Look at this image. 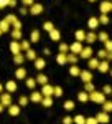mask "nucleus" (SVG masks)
Returning <instances> with one entry per match:
<instances>
[{
  "mask_svg": "<svg viewBox=\"0 0 112 124\" xmlns=\"http://www.w3.org/2000/svg\"><path fill=\"white\" fill-rule=\"evenodd\" d=\"M15 78H17V79H25V78H27V70H25L23 66L17 68V71H15Z\"/></svg>",
  "mask_w": 112,
  "mask_h": 124,
  "instance_id": "4468645a",
  "label": "nucleus"
},
{
  "mask_svg": "<svg viewBox=\"0 0 112 124\" xmlns=\"http://www.w3.org/2000/svg\"><path fill=\"white\" fill-rule=\"evenodd\" d=\"M74 37H76V41H86V31L84 30H77L74 33Z\"/></svg>",
  "mask_w": 112,
  "mask_h": 124,
  "instance_id": "b1692460",
  "label": "nucleus"
},
{
  "mask_svg": "<svg viewBox=\"0 0 112 124\" xmlns=\"http://www.w3.org/2000/svg\"><path fill=\"white\" fill-rule=\"evenodd\" d=\"M99 58H89V61H87V66H89V70H97V66H99Z\"/></svg>",
  "mask_w": 112,
  "mask_h": 124,
  "instance_id": "2eb2a0df",
  "label": "nucleus"
},
{
  "mask_svg": "<svg viewBox=\"0 0 112 124\" xmlns=\"http://www.w3.org/2000/svg\"><path fill=\"white\" fill-rule=\"evenodd\" d=\"M102 111L111 113V111H112V101H104V103H102Z\"/></svg>",
  "mask_w": 112,
  "mask_h": 124,
  "instance_id": "72a5a7b5",
  "label": "nucleus"
},
{
  "mask_svg": "<svg viewBox=\"0 0 112 124\" xmlns=\"http://www.w3.org/2000/svg\"><path fill=\"white\" fill-rule=\"evenodd\" d=\"M18 104L20 106H27L28 104V98H27V96H21V98L18 99Z\"/></svg>",
  "mask_w": 112,
  "mask_h": 124,
  "instance_id": "de8ad7c7",
  "label": "nucleus"
},
{
  "mask_svg": "<svg viewBox=\"0 0 112 124\" xmlns=\"http://www.w3.org/2000/svg\"><path fill=\"white\" fill-rule=\"evenodd\" d=\"M41 99H43L41 91H33V93L30 94V101H31V103H41Z\"/></svg>",
  "mask_w": 112,
  "mask_h": 124,
  "instance_id": "9b49d317",
  "label": "nucleus"
},
{
  "mask_svg": "<svg viewBox=\"0 0 112 124\" xmlns=\"http://www.w3.org/2000/svg\"><path fill=\"white\" fill-rule=\"evenodd\" d=\"M99 10H101V13H109V12H112V2L111 0H102L101 5H99Z\"/></svg>",
  "mask_w": 112,
  "mask_h": 124,
  "instance_id": "f03ea898",
  "label": "nucleus"
},
{
  "mask_svg": "<svg viewBox=\"0 0 112 124\" xmlns=\"http://www.w3.org/2000/svg\"><path fill=\"white\" fill-rule=\"evenodd\" d=\"M97 70H99L101 73H107V71H109V61H107V60H101Z\"/></svg>",
  "mask_w": 112,
  "mask_h": 124,
  "instance_id": "ddd939ff",
  "label": "nucleus"
},
{
  "mask_svg": "<svg viewBox=\"0 0 112 124\" xmlns=\"http://www.w3.org/2000/svg\"><path fill=\"white\" fill-rule=\"evenodd\" d=\"M73 123L74 124H86V117L83 114H77L76 117H73Z\"/></svg>",
  "mask_w": 112,
  "mask_h": 124,
  "instance_id": "473e14b6",
  "label": "nucleus"
},
{
  "mask_svg": "<svg viewBox=\"0 0 112 124\" xmlns=\"http://www.w3.org/2000/svg\"><path fill=\"white\" fill-rule=\"evenodd\" d=\"M59 53H69V45L68 43H59Z\"/></svg>",
  "mask_w": 112,
  "mask_h": 124,
  "instance_id": "a19ab883",
  "label": "nucleus"
},
{
  "mask_svg": "<svg viewBox=\"0 0 112 124\" xmlns=\"http://www.w3.org/2000/svg\"><path fill=\"white\" fill-rule=\"evenodd\" d=\"M96 40H97V37H96V33H94L92 30H91L89 33H86V41H87L89 45H91V43H94Z\"/></svg>",
  "mask_w": 112,
  "mask_h": 124,
  "instance_id": "cd10ccee",
  "label": "nucleus"
},
{
  "mask_svg": "<svg viewBox=\"0 0 112 124\" xmlns=\"http://www.w3.org/2000/svg\"><path fill=\"white\" fill-rule=\"evenodd\" d=\"M10 27H12V25H10V23H8V22H7L5 18H3V20H0V30H2V33L8 31V30H10Z\"/></svg>",
  "mask_w": 112,
  "mask_h": 124,
  "instance_id": "a878e982",
  "label": "nucleus"
},
{
  "mask_svg": "<svg viewBox=\"0 0 112 124\" xmlns=\"http://www.w3.org/2000/svg\"><path fill=\"white\" fill-rule=\"evenodd\" d=\"M3 93V86H2V83H0V94Z\"/></svg>",
  "mask_w": 112,
  "mask_h": 124,
  "instance_id": "bf43d9fd",
  "label": "nucleus"
},
{
  "mask_svg": "<svg viewBox=\"0 0 112 124\" xmlns=\"http://www.w3.org/2000/svg\"><path fill=\"white\" fill-rule=\"evenodd\" d=\"M10 51H12L13 55H18V53H21V46H20V43L17 41V40H13V41L10 43Z\"/></svg>",
  "mask_w": 112,
  "mask_h": 124,
  "instance_id": "9d476101",
  "label": "nucleus"
},
{
  "mask_svg": "<svg viewBox=\"0 0 112 124\" xmlns=\"http://www.w3.org/2000/svg\"><path fill=\"white\" fill-rule=\"evenodd\" d=\"M21 3H23V7H31L35 3V0H21Z\"/></svg>",
  "mask_w": 112,
  "mask_h": 124,
  "instance_id": "603ef678",
  "label": "nucleus"
},
{
  "mask_svg": "<svg viewBox=\"0 0 112 124\" xmlns=\"http://www.w3.org/2000/svg\"><path fill=\"white\" fill-rule=\"evenodd\" d=\"M63 108H64L66 111H73V109H74V103L68 99V101H64V104H63Z\"/></svg>",
  "mask_w": 112,
  "mask_h": 124,
  "instance_id": "58836bf2",
  "label": "nucleus"
},
{
  "mask_svg": "<svg viewBox=\"0 0 112 124\" xmlns=\"http://www.w3.org/2000/svg\"><path fill=\"white\" fill-rule=\"evenodd\" d=\"M107 61H112V51H107V58H105Z\"/></svg>",
  "mask_w": 112,
  "mask_h": 124,
  "instance_id": "4d7b16f0",
  "label": "nucleus"
},
{
  "mask_svg": "<svg viewBox=\"0 0 112 124\" xmlns=\"http://www.w3.org/2000/svg\"><path fill=\"white\" fill-rule=\"evenodd\" d=\"M89 101H92L96 104H102L104 101H105V94L101 93V91H96L94 89L92 93H89Z\"/></svg>",
  "mask_w": 112,
  "mask_h": 124,
  "instance_id": "f257e3e1",
  "label": "nucleus"
},
{
  "mask_svg": "<svg viewBox=\"0 0 112 124\" xmlns=\"http://www.w3.org/2000/svg\"><path fill=\"white\" fill-rule=\"evenodd\" d=\"M101 23H99V18H96V17H91V18L87 20V27H89V30H96L97 27H99Z\"/></svg>",
  "mask_w": 112,
  "mask_h": 124,
  "instance_id": "f8f14e48",
  "label": "nucleus"
},
{
  "mask_svg": "<svg viewBox=\"0 0 112 124\" xmlns=\"http://www.w3.org/2000/svg\"><path fill=\"white\" fill-rule=\"evenodd\" d=\"M104 45H105V51H112V40L104 41Z\"/></svg>",
  "mask_w": 112,
  "mask_h": 124,
  "instance_id": "09e8293b",
  "label": "nucleus"
},
{
  "mask_svg": "<svg viewBox=\"0 0 112 124\" xmlns=\"http://www.w3.org/2000/svg\"><path fill=\"white\" fill-rule=\"evenodd\" d=\"M63 124H73V117L71 116H64L63 117Z\"/></svg>",
  "mask_w": 112,
  "mask_h": 124,
  "instance_id": "3c124183",
  "label": "nucleus"
},
{
  "mask_svg": "<svg viewBox=\"0 0 112 124\" xmlns=\"http://www.w3.org/2000/svg\"><path fill=\"white\" fill-rule=\"evenodd\" d=\"M17 5V0H10L8 2V7H15Z\"/></svg>",
  "mask_w": 112,
  "mask_h": 124,
  "instance_id": "13d9d810",
  "label": "nucleus"
},
{
  "mask_svg": "<svg viewBox=\"0 0 112 124\" xmlns=\"http://www.w3.org/2000/svg\"><path fill=\"white\" fill-rule=\"evenodd\" d=\"M36 83H38V85H41V86L46 85V83H48V76H45L43 73H41V75H38V76H36Z\"/></svg>",
  "mask_w": 112,
  "mask_h": 124,
  "instance_id": "2f4dec72",
  "label": "nucleus"
},
{
  "mask_svg": "<svg viewBox=\"0 0 112 124\" xmlns=\"http://www.w3.org/2000/svg\"><path fill=\"white\" fill-rule=\"evenodd\" d=\"M83 51V41H74L71 46H69V53H74L79 56V53Z\"/></svg>",
  "mask_w": 112,
  "mask_h": 124,
  "instance_id": "7ed1b4c3",
  "label": "nucleus"
},
{
  "mask_svg": "<svg viewBox=\"0 0 112 124\" xmlns=\"http://www.w3.org/2000/svg\"><path fill=\"white\" fill-rule=\"evenodd\" d=\"M102 93H104V94H112V86L105 85V86L102 88Z\"/></svg>",
  "mask_w": 112,
  "mask_h": 124,
  "instance_id": "49530a36",
  "label": "nucleus"
},
{
  "mask_svg": "<svg viewBox=\"0 0 112 124\" xmlns=\"http://www.w3.org/2000/svg\"><path fill=\"white\" fill-rule=\"evenodd\" d=\"M30 41H31V43H38V41H40V30H33V31H31Z\"/></svg>",
  "mask_w": 112,
  "mask_h": 124,
  "instance_id": "5701e85b",
  "label": "nucleus"
},
{
  "mask_svg": "<svg viewBox=\"0 0 112 124\" xmlns=\"http://www.w3.org/2000/svg\"><path fill=\"white\" fill-rule=\"evenodd\" d=\"M5 89H7V93H15V91H17V83H15L13 79H10L8 83L5 85Z\"/></svg>",
  "mask_w": 112,
  "mask_h": 124,
  "instance_id": "a211bd4d",
  "label": "nucleus"
},
{
  "mask_svg": "<svg viewBox=\"0 0 112 124\" xmlns=\"http://www.w3.org/2000/svg\"><path fill=\"white\" fill-rule=\"evenodd\" d=\"M92 48L91 46H86V48H83V51L79 53V56L83 58V60H89V58H92Z\"/></svg>",
  "mask_w": 112,
  "mask_h": 124,
  "instance_id": "6e6552de",
  "label": "nucleus"
},
{
  "mask_svg": "<svg viewBox=\"0 0 112 124\" xmlns=\"http://www.w3.org/2000/svg\"><path fill=\"white\" fill-rule=\"evenodd\" d=\"M45 66H46V61H45L43 58H36V60H35V68H36V70H43Z\"/></svg>",
  "mask_w": 112,
  "mask_h": 124,
  "instance_id": "bb28decb",
  "label": "nucleus"
},
{
  "mask_svg": "<svg viewBox=\"0 0 112 124\" xmlns=\"http://www.w3.org/2000/svg\"><path fill=\"white\" fill-rule=\"evenodd\" d=\"M53 89H55V86H51V85H43L41 86V94L43 96H53Z\"/></svg>",
  "mask_w": 112,
  "mask_h": 124,
  "instance_id": "1a4fd4ad",
  "label": "nucleus"
},
{
  "mask_svg": "<svg viewBox=\"0 0 112 124\" xmlns=\"http://www.w3.org/2000/svg\"><path fill=\"white\" fill-rule=\"evenodd\" d=\"M89 2H96V0H89Z\"/></svg>",
  "mask_w": 112,
  "mask_h": 124,
  "instance_id": "680f3d73",
  "label": "nucleus"
},
{
  "mask_svg": "<svg viewBox=\"0 0 112 124\" xmlns=\"http://www.w3.org/2000/svg\"><path fill=\"white\" fill-rule=\"evenodd\" d=\"M97 58H99V60H105V58H107V51H105V50H99V51H97Z\"/></svg>",
  "mask_w": 112,
  "mask_h": 124,
  "instance_id": "c03bdc74",
  "label": "nucleus"
},
{
  "mask_svg": "<svg viewBox=\"0 0 112 124\" xmlns=\"http://www.w3.org/2000/svg\"><path fill=\"white\" fill-rule=\"evenodd\" d=\"M111 2H112V0H111Z\"/></svg>",
  "mask_w": 112,
  "mask_h": 124,
  "instance_id": "69168bd1",
  "label": "nucleus"
},
{
  "mask_svg": "<svg viewBox=\"0 0 112 124\" xmlns=\"http://www.w3.org/2000/svg\"><path fill=\"white\" fill-rule=\"evenodd\" d=\"M56 61H58V65H66L68 63V53H58Z\"/></svg>",
  "mask_w": 112,
  "mask_h": 124,
  "instance_id": "f3484780",
  "label": "nucleus"
},
{
  "mask_svg": "<svg viewBox=\"0 0 112 124\" xmlns=\"http://www.w3.org/2000/svg\"><path fill=\"white\" fill-rule=\"evenodd\" d=\"M69 75H71V76H79V75H81V68L73 65V66L69 68Z\"/></svg>",
  "mask_w": 112,
  "mask_h": 124,
  "instance_id": "c756f323",
  "label": "nucleus"
},
{
  "mask_svg": "<svg viewBox=\"0 0 112 124\" xmlns=\"http://www.w3.org/2000/svg\"><path fill=\"white\" fill-rule=\"evenodd\" d=\"M8 2H10V0H0V8H5V7H8Z\"/></svg>",
  "mask_w": 112,
  "mask_h": 124,
  "instance_id": "5fc2aeb1",
  "label": "nucleus"
},
{
  "mask_svg": "<svg viewBox=\"0 0 112 124\" xmlns=\"http://www.w3.org/2000/svg\"><path fill=\"white\" fill-rule=\"evenodd\" d=\"M0 35H2V30H0Z\"/></svg>",
  "mask_w": 112,
  "mask_h": 124,
  "instance_id": "0e129e2a",
  "label": "nucleus"
},
{
  "mask_svg": "<svg viewBox=\"0 0 112 124\" xmlns=\"http://www.w3.org/2000/svg\"><path fill=\"white\" fill-rule=\"evenodd\" d=\"M77 55H74V53H68V63L69 65H76L77 63Z\"/></svg>",
  "mask_w": 112,
  "mask_h": 124,
  "instance_id": "7c9ffc66",
  "label": "nucleus"
},
{
  "mask_svg": "<svg viewBox=\"0 0 112 124\" xmlns=\"http://www.w3.org/2000/svg\"><path fill=\"white\" fill-rule=\"evenodd\" d=\"M25 58H27V60H30V61H35V60H36V51H35V50H30V48H28L27 51H25Z\"/></svg>",
  "mask_w": 112,
  "mask_h": 124,
  "instance_id": "412c9836",
  "label": "nucleus"
},
{
  "mask_svg": "<svg viewBox=\"0 0 112 124\" xmlns=\"http://www.w3.org/2000/svg\"><path fill=\"white\" fill-rule=\"evenodd\" d=\"M41 106H45V108H51V106H53V96H43V99H41Z\"/></svg>",
  "mask_w": 112,
  "mask_h": 124,
  "instance_id": "6ab92c4d",
  "label": "nucleus"
},
{
  "mask_svg": "<svg viewBox=\"0 0 112 124\" xmlns=\"http://www.w3.org/2000/svg\"><path fill=\"white\" fill-rule=\"evenodd\" d=\"M99 23H101V25H107V23H109V15H107V13H101Z\"/></svg>",
  "mask_w": 112,
  "mask_h": 124,
  "instance_id": "c9c22d12",
  "label": "nucleus"
},
{
  "mask_svg": "<svg viewBox=\"0 0 112 124\" xmlns=\"http://www.w3.org/2000/svg\"><path fill=\"white\" fill-rule=\"evenodd\" d=\"M53 28H55V25H53L51 22H45V23H43V30H45V31H48V33H49Z\"/></svg>",
  "mask_w": 112,
  "mask_h": 124,
  "instance_id": "ea45409f",
  "label": "nucleus"
},
{
  "mask_svg": "<svg viewBox=\"0 0 112 124\" xmlns=\"http://www.w3.org/2000/svg\"><path fill=\"white\" fill-rule=\"evenodd\" d=\"M8 113H10V116H18L20 114V104H10Z\"/></svg>",
  "mask_w": 112,
  "mask_h": 124,
  "instance_id": "aec40b11",
  "label": "nucleus"
},
{
  "mask_svg": "<svg viewBox=\"0 0 112 124\" xmlns=\"http://www.w3.org/2000/svg\"><path fill=\"white\" fill-rule=\"evenodd\" d=\"M12 38L13 40H21V30H12Z\"/></svg>",
  "mask_w": 112,
  "mask_h": 124,
  "instance_id": "e433bc0d",
  "label": "nucleus"
},
{
  "mask_svg": "<svg viewBox=\"0 0 112 124\" xmlns=\"http://www.w3.org/2000/svg\"><path fill=\"white\" fill-rule=\"evenodd\" d=\"M111 76H112V70H111Z\"/></svg>",
  "mask_w": 112,
  "mask_h": 124,
  "instance_id": "e2e57ef3",
  "label": "nucleus"
},
{
  "mask_svg": "<svg viewBox=\"0 0 112 124\" xmlns=\"http://www.w3.org/2000/svg\"><path fill=\"white\" fill-rule=\"evenodd\" d=\"M12 27H13V28H15V30H21V22H20V20H15Z\"/></svg>",
  "mask_w": 112,
  "mask_h": 124,
  "instance_id": "8fccbe9b",
  "label": "nucleus"
},
{
  "mask_svg": "<svg viewBox=\"0 0 112 124\" xmlns=\"http://www.w3.org/2000/svg\"><path fill=\"white\" fill-rule=\"evenodd\" d=\"M25 60H27V58H25V55H21V53H18V55H13V63H15V65H21Z\"/></svg>",
  "mask_w": 112,
  "mask_h": 124,
  "instance_id": "c85d7f7f",
  "label": "nucleus"
},
{
  "mask_svg": "<svg viewBox=\"0 0 112 124\" xmlns=\"http://www.w3.org/2000/svg\"><path fill=\"white\" fill-rule=\"evenodd\" d=\"M94 89H96V86L92 85V81H89V83H84V91H86V93H92Z\"/></svg>",
  "mask_w": 112,
  "mask_h": 124,
  "instance_id": "f704fd0d",
  "label": "nucleus"
},
{
  "mask_svg": "<svg viewBox=\"0 0 112 124\" xmlns=\"http://www.w3.org/2000/svg\"><path fill=\"white\" fill-rule=\"evenodd\" d=\"M20 13H21V15H27V13H28V8H27V7H21V8H20Z\"/></svg>",
  "mask_w": 112,
  "mask_h": 124,
  "instance_id": "6e6d98bb",
  "label": "nucleus"
},
{
  "mask_svg": "<svg viewBox=\"0 0 112 124\" xmlns=\"http://www.w3.org/2000/svg\"><path fill=\"white\" fill-rule=\"evenodd\" d=\"M0 103L5 106V108H8L12 104V93H2L0 94Z\"/></svg>",
  "mask_w": 112,
  "mask_h": 124,
  "instance_id": "20e7f679",
  "label": "nucleus"
},
{
  "mask_svg": "<svg viewBox=\"0 0 112 124\" xmlns=\"http://www.w3.org/2000/svg\"><path fill=\"white\" fill-rule=\"evenodd\" d=\"M97 40H101V41H107V40H109V35H107L105 31H101V33L97 35Z\"/></svg>",
  "mask_w": 112,
  "mask_h": 124,
  "instance_id": "37998d69",
  "label": "nucleus"
},
{
  "mask_svg": "<svg viewBox=\"0 0 112 124\" xmlns=\"http://www.w3.org/2000/svg\"><path fill=\"white\" fill-rule=\"evenodd\" d=\"M96 119H97V123H99V124H107L109 121H111V117H109V113H105V111L99 113V114L96 116Z\"/></svg>",
  "mask_w": 112,
  "mask_h": 124,
  "instance_id": "39448f33",
  "label": "nucleus"
},
{
  "mask_svg": "<svg viewBox=\"0 0 112 124\" xmlns=\"http://www.w3.org/2000/svg\"><path fill=\"white\" fill-rule=\"evenodd\" d=\"M53 96L61 98V96H63V88H61V86H55V89H53Z\"/></svg>",
  "mask_w": 112,
  "mask_h": 124,
  "instance_id": "4c0bfd02",
  "label": "nucleus"
},
{
  "mask_svg": "<svg viewBox=\"0 0 112 124\" xmlns=\"http://www.w3.org/2000/svg\"><path fill=\"white\" fill-rule=\"evenodd\" d=\"M25 85H27L28 89H35V86H36V78H27V79H25Z\"/></svg>",
  "mask_w": 112,
  "mask_h": 124,
  "instance_id": "4be33fe9",
  "label": "nucleus"
},
{
  "mask_svg": "<svg viewBox=\"0 0 112 124\" xmlns=\"http://www.w3.org/2000/svg\"><path fill=\"white\" fill-rule=\"evenodd\" d=\"M49 40H53V41H59L61 40V33H59V30L53 28L49 31Z\"/></svg>",
  "mask_w": 112,
  "mask_h": 124,
  "instance_id": "dca6fc26",
  "label": "nucleus"
},
{
  "mask_svg": "<svg viewBox=\"0 0 112 124\" xmlns=\"http://www.w3.org/2000/svg\"><path fill=\"white\" fill-rule=\"evenodd\" d=\"M79 78L83 79L84 83L92 81V73H91V70H81V75H79Z\"/></svg>",
  "mask_w": 112,
  "mask_h": 124,
  "instance_id": "423d86ee",
  "label": "nucleus"
},
{
  "mask_svg": "<svg viewBox=\"0 0 112 124\" xmlns=\"http://www.w3.org/2000/svg\"><path fill=\"white\" fill-rule=\"evenodd\" d=\"M20 46H21V51H27L28 48H30V41L28 40H21L20 41Z\"/></svg>",
  "mask_w": 112,
  "mask_h": 124,
  "instance_id": "79ce46f5",
  "label": "nucleus"
},
{
  "mask_svg": "<svg viewBox=\"0 0 112 124\" xmlns=\"http://www.w3.org/2000/svg\"><path fill=\"white\" fill-rule=\"evenodd\" d=\"M86 124H99L96 117H86Z\"/></svg>",
  "mask_w": 112,
  "mask_h": 124,
  "instance_id": "864d4df0",
  "label": "nucleus"
},
{
  "mask_svg": "<svg viewBox=\"0 0 112 124\" xmlns=\"http://www.w3.org/2000/svg\"><path fill=\"white\" fill-rule=\"evenodd\" d=\"M30 13H31V15H40V13H43V5L38 3V2H35V3L30 7Z\"/></svg>",
  "mask_w": 112,
  "mask_h": 124,
  "instance_id": "0eeeda50",
  "label": "nucleus"
},
{
  "mask_svg": "<svg viewBox=\"0 0 112 124\" xmlns=\"http://www.w3.org/2000/svg\"><path fill=\"white\" fill-rule=\"evenodd\" d=\"M77 101H81V103H86V101H89V93H86V91H81V93H77Z\"/></svg>",
  "mask_w": 112,
  "mask_h": 124,
  "instance_id": "393cba45",
  "label": "nucleus"
},
{
  "mask_svg": "<svg viewBox=\"0 0 112 124\" xmlns=\"http://www.w3.org/2000/svg\"><path fill=\"white\" fill-rule=\"evenodd\" d=\"M5 20H7V22H8L10 25H13V22H15V20H17V17H15V15H13V13H8V15H7V17H5Z\"/></svg>",
  "mask_w": 112,
  "mask_h": 124,
  "instance_id": "a18cd8bd",
  "label": "nucleus"
},
{
  "mask_svg": "<svg viewBox=\"0 0 112 124\" xmlns=\"http://www.w3.org/2000/svg\"><path fill=\"white\" fill-rule=\"evenodd\" d=\"M3 108H5V106H3V104H2V103H0V113L3 111Z\"/></svg>",
  "mask_w": 112,
  "mask_h": 124,
  "instance_id": "052dcab7",
  "label": "nucleus"
}]
</instances>
